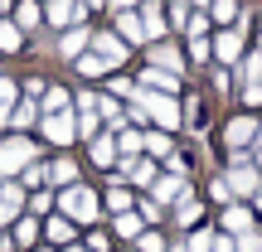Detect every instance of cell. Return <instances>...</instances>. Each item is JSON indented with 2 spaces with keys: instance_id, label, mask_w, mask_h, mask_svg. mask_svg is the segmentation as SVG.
I'll return each instance as SVG.
<instances>
[{
  "instance_id": "6da1fadb",
  "label": "cell",
  "mask_w": 262,
  "mask_h": 252,
  "mask_svg": "<svg viewBox=\"0 0 262 252\" xmlns=\"http://www.w3.org/2000/svg\"><path fill=\"white\" fill-rule=\"evenodd\" d=\"M136 107L146 112V122H156V126H180V102L170 93H150V87H141L136 93Z\"/></svg>"
},
{
  "instance_id": "7a4b0ae2",
  "label": "cell",
  "mask_w": 262,
  "mask_h": 252,
  "mask_svg": "<svg viewBox=\"0 0 262 252\" xmlns=\"http://www.w3.org/2000/svg\"><path fill=\"white\" fill-rule=\"evenodd\" d=\"M224 179H228V189H233V194H243V199H253L257 189H262V170L243 155V150H233V165H228Z\"/></svg>"
},
{
  "instance_id": "3957f363",
  "label": "cell",
  "mask_w": 262,
  "mask_h": 252,
  "mask_svg": "<svg viewBox=\"0 0 262 252\" xmlns=\"http://www.w3.org/2000/svg\"><path fill=\"white\" fill-rule=\"evenodd\" d=\"M88 49L102 58V68H107V73H112V68H122V63H126V54H131V49H126V39L117 34V29H97V34L88 39Z\"/></svg>"
},
{
  "instance_id": "277c9868",
  "label": "cell",
  "mask_w": 262,
  "mask_h": 252,
  "mask_svg": "<svg viewBox=\"0 0 262 252\" xmlns=\"http://www.w3.org/2000/svg\"><path fill=\"white\" fill-rule=\"evenodd\" d=\"M58 204H63V218H73V223H93L97 218V194L83 189V185H68Z\"/></svg>"
},
{
  "instance_id": "5b68a950",
  "label": "cell",
  "mask_w": 262,
  "mask_h": 252,
  "mask_svg": "<svg viewBox=\"0 0 262 252\" xmlns=\"http://www.w3.org/2000/svg\"><path fill=\"white\" fill-rule=\"evenodd\" d=\"M243 34H248V19L243 15H238V29L233 25H228V29H219V34L214 39H209V49H214V54H219V63H238V58H243Z\"/></svg>"
},
{
  "instance_id": "8992f818",
  "label": "cell",
  "mask_w": 262,
  "mask_h": 252,
  "mask_svg": "<svg viewBox=\"0 0 262 252\" xmlns=\"http://www.w3.org/2000/svg\"><path fill=\"white\" fill-rule=\"evenodd\" d=\"M25 165H34V141L29 136L0 141V175H19Z\"/></svg>"
},
{
  "instance_id": "52a82bcc",
  "label": "cell",
  "mask_w": 262,
  "mask_h": 252,
  "mask_svg": "<svg viewBox=\"0 0 262 252\" xmlns=\"http://www.w3.org/2000/svg\"><path fill=\"white\" fill-rule=\"evenodd\" d=\"M44 19L54 29H73V25H83V19H88V5H83V0H49V5H44Z\"/></svg>"
},
{
  "instance_id": "ba28073f",
  "label": "cell",
  "mask_w": 262,
  "mask_h": 252,
  "mask_svg": "<svg viewBox=\"0 0 262 252\" xmlns=\"http://www.w3.org/2000/svg\"><path fill=\"white\" fill-rule=\"evenodd\" d=\"M44 141H54V146H68V141H78V117L73 112H44Z\"/></svg>"
},
{
  "instance_id": "9c48e42d",
  "label": "cell",
  "mask_w": 262,
  "mask_h": 252,
  "mask_svg": "<svg viewBox=\"0 0 262 252\" xmlns=\"http://www.w3.org/2000/svg\"><path fill=\"white\" fill-rule=\"evenodd\" d=\"M88 39H93V29H88V25L58 29V58H78V54L88 49Z\"/></svg>"
},
{
  "instance_id": "30bf717a",
  "label": "cell",
  "mask_w": 262,
  "mask_h": 252,
  "mask_svg": "<svg viewBox=\"0 0 262 252\" xmlns=\"http://www.w3.org/2000/svg\"><path fill=\"white\" fill-rule=\"evenodd\" d=\"M88 155H93V165H102V170H107V165H117V136L102 126L93 141H88Z\"/></svg>"
},
{
  "instance_id": "8fae6325",
  "label": "cell",
  "mask_w": 262,
  "mask_h": 252,
  "mask_svg": "<svg viewBox=\"0 0 262 252\" xmlns=\"http://www.w3.org/2000/svg\"><path fill=\"white\" fill-rule=\"evenodd\" d=\"M150 68H165V73H185V54H180L175 44H150Z\"/></svg>"
},
{
  "instance_id": "7c38bea8",
  "label": "cell",
  "mask_w": 262,
  "mask_h": 252,
  "mask_svg": "<svg viewBox=\"0 0 262 252\" xmlns=\"http://www.w3.org/2000/svg\"><path fill=\"white\" fill-rule=\"evenodd\" d=\"M253 136H257L253 117H233V122L224 126V146H228V150H243V146H248V141H253Z\"/></svg>"
},
{
  "instance_id": "4fadbf2b",
  "label": "cell",
  "mask_w": 262,
  "mask_h": 252,
  "mask_svg": "<svg viewBox=\"0 0 262 252\" xmlns=\"http://www.w3.org/2000/svg\"><path fill=\"white\" fill-rule=\"evenodd\" d=\"M136 87H150V93H170V97H175V93H180V73H165V68H146Z\"/></svg>"
},
{
  "instance_id": "5bb4252c",
  "label": "cell",
  "mask_w": 262,
  "mask_h": 252,
  "mask_svg": "<svg viewBox=\"0 0 262 252\" xmlns=\"http://www.w3.org/2000/svg\"><path fill=\"white\" fill-rule=\"evenodd\" d=\"M122 179H131V185H150V179H156V165H150L146 155H122Z\"/></svg>"
},
{
  "instance_id": "9a60e30c",
  "label": "cell",
  "mask_w": 262,
  "mask_h": 252,
  "mask_svg": "<svg viewBox=\"0 0 262 252\" xmlns=\"http://www.w3.org/2000/svg\"><path fill=\"white\" fill-rule=\"evenodd\" d=\"M117 34H122L126 44H146V29H141L136 10H117Z\"/></svg>"
},
{
  "instance_id": "2e32d148",
  "label": "cell",
  "mask_w": 262,
  "mask_h": 252,
  "mask_svg": "<svg viewBox=\"0 0 262 252\" xmlns=\"http://www.w3.org/2000/svg\"><path fill=\"white\" fill-rule=\"evenodd\" d=\"M10 10H15V25H19V34L39 29V19H44V5H39V0H19V5H10Z\"/></svg>"
},
{
  "instance_id": "e0dca14e",
  "label": "cell",
  "mask_w": 262,
  "mask_h": 252,
  "mask_svg": "<svg viewBox=\"0 0 262 252\" xmlns=\"http://www.w3.org/2000/svg\"><path fill=\"white\" fill-rule=\"evenodd\" d=\"M224 228H228L233 238H248V233H253V214H248L243 204H228V209H224Z\"/></svg>"
},
{
  "instance_id": "ac0fdd59",
  "label": "cell",
  "mask_w": 262,
  "mask_h": 252,
  "mask_svg": "<svg viewBox=\"0 0 262 252\" xmlns=\"http://www.w3.org/2000/svg\"><path fill=\"white\" fill-rule=\"evenodd\" d=\"M19 204H25V189H19V185H5V189H0V223H15V218H19Z\"/></svg>"
},
{
  "instance_id": "d6986e66",
  "label": "cell",
  "mask_w": 262,
  "mask_h": 252,
  "mask_svg": "<svg viewBox=\"0 0 262 252\" xmlns=\"http://www.w3.org/2000/svg\"><path fill=\"white\" fill-rule=\"evenodd\" d=\"M141 29H146V44H160V34H165V15H160V5H141Z\"/></svg>"
},
{
  "instance_id": "ffe728a7",
  "label": "cell",
  "mask_w": 262,
  "mask_h": 252,
  "mask_svg": "<svg viewBox=\"0 0 262 252\" xmlns=\"http://www.w3.org/2000/svg\"><path fill=\"white\" fill-rule=\"evenodd\" d=\"M44 175L49 179H54V185H78V165H73V160H68V155H58V160H49V165H44Z\"/></svg>"
},
{
  "instance_id": "44dd1931",
  "label": "cell",
  "mask_w": 262,
  "mask_h": 252,
  "mask_svg": "<svg viewBox=\"0 0 262 252\" xmlns=\"http://www.w3.org/2000/svg\"><path fill=\"white\" fill-rule=\"evenodd\" d=\"M185 194H189L185 175H165V179H156V204H170V199H185Z\"/></svg>"
},
{
  "instance_id": "7402d4cb",
  "label": "cell",
  "mask_w": 262,
  "mask_h": 252,
  "mask_svg": "<svg viewBox=\"0 0 262 252\" xmlns=\"http://www.w3.org/2000/svg\"><path fill=\"white\" fill-rule=\"evenodd\" d=\"M204 10H209V19H214V25H224V29L233 25L238 15H243V5H238V0H209Z\"/></svg>"
},
{
  "instance_id": "603a6c76",
  "label": "cell",
  "mask_w": 262,
  "mask_h": 252,
  "mask_svg": "<svg viewBox=\"0 0 262 252\" xmlns=\"http://www.w3.org/2000/svg\"><path fill=\"white\" fill-rule=\"evenodd\" d=\"M34 122H39V102H34V97H25V102L10 107V126L25 131V126H34Z\"/></svg>"
},
{
  "instance_id": "cb8c5ba5",
  "label": "cell",
  "mask_w": 262,
  "mask_h": 252,
  "mask_svg": "<svg viewBox=\"0 0 262 252\" xmlns=\"http://www.w3.org/2000/svg\"><path fill=\"white\" fill-rule=\"evenodd\" d=\"M44 233H49V243H73V218H63V214H58V218H49V223H44Z\"/></svg>"
},
{
  "instance_id": "d4e9b609",
  "label": "cell",
  "mask_w": 262,
  "mask_h": 252,
  "mask_svg": "<svg viewBox=\"0 0 262 252\" xmlns=\"http://www.w3.org/2000/svg\"><path fill=\"white\" fill-rule=\"evenodd\" d=\"M209 25H214L209 10H194V15H185V25H180V29H185L189 39H209Z\"/></svg>"
},
{
  "instance_id": "484cf974",
  "label": "cell",
  "mask_w": 262,
  "mask_h": 252,
  "mask_svg": "<svg viewBox=\"0 0 262 252\" xmlns=\"http://www.w3.org/2000/svg\"><path fill=\"white\" fill-rule=\"evenodd\" d=\"M25 44V34H19L15 19H0V54H15V49Z\"/></svg>"
},
{
  "instance_id": "4316f807",
  "label": "cell",
  "mask_w": 262,
  "mask_h": 252,
  "mask_svg": "<svg viewBox=\"0 0 262 252\" xmlns=\"http://www.w3.org/2000/svg\"><path fill=\"white\" fill-rule=\"evenodd\" d=\"M19 102V83H10V78H0V126L10 122V107Z\"/></svg>"
},
{
  "instance_id": "83f0119b",
  "label": "cell",
  "mask_w": 262,
  "mask_h": 252,
  "mask_svg": "<svg viewBox=\"0 0 262 252\" xmlns=\"http://www.w3.org/2000/svg\"><path fill=\"white\" fill-rule=\"evenodd\" d=\"M15 243L19 247H34L39 243V223H34V218H15Z\"/></svg>"
},
{
  "instance_id": "f1b7e54d",
  "label": "cell",
  "mask_w": 262,
  "mask_h": 252,
  "mask_svg": "<svg viewBox=\"0 0 262 252\" xmlns=\"http://www.w3.org/2000/svg\"><path fill=\"white\" fill-rule=\"evenodd\" d=\"M68 87H44V112H68Z\"/></svg>"
},
{
  "instance_id": "f546056e",
  "label": "cell",
  "mask_w": 262,
  "mask_h": 252,
  "mask_svg": "<svg viewBox=\"0 0 262 252\" xmlns=\"http://www.w3.org/2000/svg\"><path fill=\"white\" fill-rule=\"evenodd\" d=\"M199 214H204V209H199V199L194 194H185V199H180V209H175V218H180V223H199Z\"/></svg>"
},
{
  "instance_id": "4dcf8cb0",
  "label": "cell",
  "mask_w": 262,
  "mask_h": 252,
  "mask_svg": "<svg viewBox=\"0 0 262 252\" xmlns=\"http://www.w3.org/2000/svg\"><path fill=\"white\" fill-rule=\"evenodd\" d=\"M117 155H141V131H117Z\"/></svg>"
},
{
  "instance_id": "1f68e13d",
  "label": "cell",
  "mask_w": 262,
  "mask_h": 252,
  "mask_svg": "<svg viewBox=\"0 0 262 252\" xmlns=\"http://www.w3.org/2000/svg\"><path fill=\"white\" fill-rule=\"evenodd\" d=\"M73 63H78V73H83V78H102V73H107V68H102V58H97V54H78Z\"/></svg>"
},
{
  "instance_id": "d6a6232c",
  "label": "cell",
  "mask_w": 262,
  "mask_h": 252,
  "mask_svg": "<svg viewBox=\"0 0 262 252\" xmlns=\"http://www.w3.org/2000/svg\"><path fill=\"white\" fill-rule=\"evenodd\" d=\"M97 131H102V117H97L93 107H88V112H78V136H88V141H93Z\"/></svg>"
},
{
  "instance_id": "836d02e7",
  "label": "cell",
  "mask_w": 262,
  "mask_h": 252,
  "mask_svg": "<svg viewBox=\"0 0 262 252\" xmlns=\"http://www.w3.org/2000/svg\"><path fill=\"white\" fill-rule=\"evenodd\" d=\"M107 214H131V194L122 185H112V194H107Z\"/></svg>"
},
{
  "instance_id": "e575fe53",
  "label": "cell",
  "mask_w": 262,
  "mask_h": 252,
  "mask_svg": "<svg viewBox=\"0 0 262 252\" xmlns=\"http://www.w3.org/2000/svg\"><path fill=\"white\" fill-rule=\"evenodd\" d=\"M141 150H150V155H170V141L160 136V131H150V136H141Z\"/></svg>"
},
{
  "instance_id": "d590c367",
  "label": "cell",
  "mask_w": 262,
  "mask_h": 252,
  "mask_svg": "<svg viewBox=\"0 0 262 252\" xmlns=\"http://www.w3.org/2000/svg\"><path fill=\"white\" fill-rule=\"evenodd\" d=\"M107 93H112L117 102H122V97H131V102H136V93H141V87H136V83H126V78H112V83H107Z\"/></svg>"
},
{
  "instance_id": "8d00e7d4",
  "label": "cell",
  "mask_w": 262,
  "mask_h": 252,
  "mask_svg": "<svg viewBox=\"0 0 262 252\" xmlns=\"http://www.w3.org/2000/svg\"><path fill=\"white\" fill-rule=\"evenodd\" d=\"M117 233L122 238H141V218L136 214H117Z\"/></svg>"
},
{
  "instance_id": "74e56055",
  "label": "cell",
  "mask_w": 262,
  "mask_h": 252,
  "mask_svg": "<svg viewBox=\"0 0 262 252\" xmlns=\"http://www.w3.org/2000/svg\"><path fill=\"white\" fill-rule=\"evenodd\" d=\"M189 58H194V63H209V58H214L209 39H189Z\"/></svg>"
},
{
  "instance_id": "f35d334b",
  "label": "cell",
  "mask_w": 262,
  "mask_h": 252,
  "mask_svg": "<svg viewBox=\"0 0 262 252\" xmlns=\"http://www.w3.org/2000/svg\"><path fill=\"white\" fill-rule=\"evenodd\" d=\"M19 175H25V185H29V189H39V185H44V179H49L39 160H34V165H25V170H19Z\"/></svg>"
},
{
  "instance_id": "ab89813d",
  "label": "cell",
  "mask_w": 262,
  "mask_h": 252,
  "mask_svg": "<svg viewBox=\"0 0 262 252\" xmlns=\"http://www.w3.org/2000/svg\"><path fill=\"white\" fill-rule=\"evenodd\" d=\"M185 252H214V233H194L185 243Z\"/></svg>"
},
{
  "instance_id": "60d3db41",
  "label": "cell",
  "mask_w": 262,
  "mask_h": 252,
  "mask_svg": "<svg viewBox=\"0 0 262 252\" xmlns=\"http://www.w3.org/2000/svg\"><path fill=\"white\" fill-rule=\"evenodd\" d=\"M209 199H214V204H228V199H233V189H228V179H214V185H209Z\"/></svg>"
},
{
  "instance_id": "b9f144b4",
  "label": "cell",
  "mask_w": 262,
  "mask_h": 252,
  "mask_svg": "<svg viewBox=\"0 0 262 252\" xmlns=\"http://www.w3.org/2000/svg\"><path fill=\"white\" fill-rule=\"evenodd\" d=\"M49 209H54V194H44V189H39V194L29 199V214H49Z\"/></svg>"
},
{
  "instance_id": "7bdbcfd3",
  "label": "cell",
  "mask_w": 262,
  "mask_h": 252,
  "mask_svg": "<svg viewBox=\"0 0 262 252\" xmlns=\"http://www.w3.org/2000/svg\"><path fill=\"white\" fill-rule=\"evenodd\" d=\"M141 252H165V238L160 233H141Z\"/></svg>"
},
{
  "instance_id": "ee69618b",
  "label": "cell",
  "mask_w": 262,
  "mask_h": 252,
  "mask_svg": "<svg viewBox=\"0 0 262 252\" xmlns=\"http://www.w3.org/2000/svg\"><path fill=\"white\" fill-rule=\"evenodd\" d=\"M214 87H219V97H224L228 87H233V73H228V68H214Z\"/></svg>"
},
{
  "instance_id": "f6af8a7d",
  "label": "cell",
  "mask_w": 262,
  "mask_h": 252,
  "mask_svg": "<svg viewBox=\"0 0 262 252\" xmlns=\"http://www.w3.org/2000/svg\"><path fill=\"white\" fill-rule=\"evenodd\" d=\"M44 87H49L44 78H29V83H25V97H34V102H39V97H44Z\"/></svg>"
},
{
  "instance_id": "bcb514c9",
  "label": "cell",
  "mask_w": 262,
  "mask_h": 252,
  "mask_svg": "<svg viewBox=\"0 0 262 252\" xmlns=\"http://www.w3.org/2000/svg\"><path fill=\"white\" fill-rule=\"evenodd\" d=\"M170 175H189V160L185 155H170Z\"/></svg>"
},
{
  "instance_id": "7dc6e473",
  "label": "cell",
  "mask_w": 262,
  "mask_h": 252,
  "mask_svg": "<svg viewBox=\"0 0 262 252\" xmlns=\"http://www.w3.org/2000/svg\"><path fill=\"white\" fill-rule=\"evenodd\" d=\"M88 252H107V233H93V238H88Z\"/></svg>"
},
{
  "instance_id": "c3c4849f",
  "label": "cell",
  "mask_w": 262,
  "mask_h": 252,
  "mask_svg": "<svg viewBox=\"0 0 262 252\" xmlns=\"http://www.w3.org/2000/svg\"><path fill=\"white\" fill-rule=\"evenodd\" d=\"M214 252H238V238H214Z\"/></svg>"
},
{
  "instance_id": "681fc988",
  "label": "cell",
  "mask_w": 262,
  "mask_h": 252,
  "mask_svg": "<svg viewBox=\"0 0 262 252\" xmlns=\"http://www.w3.org/2000/svg\"><path fill=\"white\" fill-rule=\"evenodd\" d=\"M253 165L262 170V126H257V136H253Z\"/></svg>"
},
{
  "instance_id": "f907efd6",
  "label": "cell",
  "mask_w": 262,
  "mask_h": 252,
  "mask_svg": "<svg viewBox=\"0 0 262 252\" xmlns=\"http://www.w3.org/2000/svg\"><path fill=\"white\" fill-rule=\"evenodd\" d=\"M112 10H131V5H141V0H107Z\"/></svg>"
},
{
  "instance_id": "816d5d0a",
  "label": "cell",
  "mask_w": 262,
  "mask_h": 252,
  "mask_svg": "<svg viewBox=\"0 0 262 252\" xmlns=\"http://www.w3.org/2000/svg\"><path fill=\"white\" fill-rule=\"evenodd\" d=\"M83 5H88V10H107V0H83Z\"/></svg>"
},
{
  "instance_id": "f5cc1de1",
  "label": "cell",
  "mask_w": 262,
  "mask_h": 252,
  "mask_svg": "<svg viewBox=\"0 0 262 252\" xmlns=\"http://www.w3.org/2000/svg\"><path fill=\"white\" fill-rule=\"evenodd\" d=\"M253 204H257V214H262V189H257V194H253Z\"/></svg>"
},
{
  "instance_id": "db71d44e",
  "label": "cell",
  "mask_w": 262,
  "mask_h": 252,
  "mask_svg": "<svg viewBox=\"0 0 262 252\" xmlns=\"http://www.w3.org/2000/svg\"><path fill=\"white\" fill-rule=\"evenodd\" d=\"M63 252H88V247H73V243H68V247H63Z\"/></svg>"
},
{
  "instance_id": "11a10c76",
  "label": "cell",
  "mask_w": 262,
  "mask_h": 252,
  "mask_svg": "<svg viewBox=\"0 0 262 252\" xmlns=\"http://www.w3.org/2000/svg\"><path fill=\"white\" fill-rule=\"evenodd\" d=\"M0 10H10V0H0Z\"/></svg>"
},
{
  "instance_id": "9f6ffc18",
  "label": "cell",
  "mask_w": 262,
  "mask_h": 252,
  "mask_svg": "<svg viewBox=\"0 0 262 252\" xmlns=\"http://www.w3.org/2000/svg\"><path fill=\"white\" fill-rule=\"evenodd\" d=\"M165 252H185V247H165Z\"/></svg>"
},
{
  "instance_id": "6f0895ef",
  "label": "cell",
  "mask_w": 262,
  "mask_h": 252,
  "mask_svg": "<svg viewBox=\"0 0 262 252\" xmlns=\"http://www.w3.org/2000/svg\"><path fill=\"white\" fill-rule=\"evenodd\" d=\"M257 252H262V238H257Z\"/></svg>"
},
{
  "instance_id": "680465c9",
  "label": "cell",
  "mask_w": 262,
  "mask_h": 252,
  "mask_svg": "<svg viewBox=\"0 0 262 252\" xmlns=\"http://www.w3.org/2000/svg\"><path fill=\"white\" fill-rule=\"evenodd\" d=\"M199 5H209V0H199Z\"/></svg>"
}]
</instances>
